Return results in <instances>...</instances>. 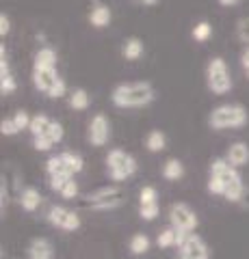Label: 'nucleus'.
<instances>
[{"label":"nucleus","instance_id":"f257e3e1","mask_svg":"<svg viewBox=\"0 0 249 259\" xmlns=\"http://www.w3.org/2000/svg\"><path fill=\"white\" fill-rule=\"evenodd\" d=\"M156 91L150 82H122L113 89L111 102L117 108H139L154 102Z\"/></svg>","mask_w":249,"mask_h":259},{"label":"nucleus","instance_id":"f03ea898","mask_svg":"<svg viewBox=\"0 0 249 259\" xmlns=\"http://www.w3.org/2000/svg\"><path fill=\"white\" fill-rule=\"evenodd\" d=\"M210 175H217V177H219V180L223 182V186H226V197H223V199L232 201V203H238V201H243V197H245L243 177H240L238 168L232 166L226 158L212 160V164H210Z\"/></svg>","mask_w":249,"mask_h":259},{"label":"nucleus","instance_id":"7ed1b4c3","mask_svg":"<svg viewBox=\"0 0 249 259\" xmlns=\"http://www.w3.org/2000/svg\"><path fill=\"white\" fill-rule=\"evenodd\" d=\"M208 123L212 130H234V127H243L247 123V110L240 106V104H221L217 106L210 117H208Z\"/></svg>","mask_w":249,"mask_h":259},{"label":"nucleus","instance_id":"20e7f679","mask_svg":"<svg viewBox=\"0 0 249 259\" xmlns=\"http://www.w3.org/2000/svg\"><path fill=\"white\" fill-rule=\"evenodd\" d=\"M126 192L119 186H104L95 192L85 197V207L93 209V212H109V209H117L119 205H124Z\"/></svg>","mask_w":249,"mask_h":259},{"label":"nucleus","instance_id":"39448f33","mask_svg":"<svg viewBox=\"0 0 249 259\" xmlns=\"http://www.w3.org/2000/svg\"><path fill=\"white\" fill-rule=\"evenodd\" d=\"M106 171L113 182H126L136 173V160L124 149H111L106 156Z\"/></svg>","mask_w":249,"mask_h":259},{"label":"nucleus","instance_id":"423d86ee","mask_svg":"<svg viewBox=\"0 0 249 259\" xmlns=\"http://www.w3.org/2000/svg\"><path fill=\"white\" fill-rule=\"evenodd\" d=\"M206 84L215 95H223L232 89V78L226 61L221 56H212L206 67Z\"/></svg>","mask_w":249,"mask_h":259},{"label":"nucleus","instance_id":"0eeeda50","mask_svg":"<svg viewBox=\"0 0 249 259\" xmlns=\"http://www.w3.org/2000/svg\"><path fill=\"white\" fill-rule=\"evenodd\" d=\"M169 225L173 227V229L178 231H195L197 225H199V218L195 214V209H193L191 205L187 203H171L169 207Z\"/></svg>","mask_w":249,"mask_h":259},{"label":"nucleus","instance_id":"6e6552de","mask_svg":"<svg viewBox=\"0 0 249 259\" xmlns=\"http://www.w3.org/2000/svg\"><path fill=\"white\" fill-rule=\"evenodd\" d=\"M87 139H89V143L93 145V147H104V145L109 143V139H111V123H109L106 115L98 112V115L89 121Z\"/></svg>","mask_w":249,"mask_h":259},{"label":"nucleus","instance_id":"1a4fd4ad","mask_svg":"<svg viewBox=\"0 0 249 259\" xmlns=\"http://www.w3.org/2000/svg\"><path fill=\"white\" fill-rule=\"evenodd\" d=\"M178 259H210V250L202 236L191 233L189 240L178 248Z\"/></svg>","mask_w":249,"mask_h":259},{"label":"nucleus","instance_id":"9d476101","mask_svg":"<svg viewBox=\"0 0 249 259\" xmlns=\"http://www.w3.org/2000/svg\"><path fill=\"white\" fill-rule=\"evenodd\" d=\"M59 78L61 76L57 74V69H33V84L39 89V91H44L46 95Z\"/></svg>","mask_w":249,"mask_h":259},{"label":"nucleus","instance_id":"9b49d317","mask_svg":"<svg viewBox=\"0 0 249 259\" xmlns=\"http://www.w3.org/2000/svg\"><path fill=\"white\" fill-rule=\"evenodd\" d=\"M28 259H54V248L50 240L46 238H35L28 244Z\"/></svg>","mask_w":249,"mask_h":259},{"label":"nucleus","instance_id":"f8f14e48","mask_svg":"<svg viewBox=\"0 0 249 259\" xmlns=\"http://www.w3.org/2000/svg\"><path fill=\"white\" fill-rule=\"evenodd\" d=\"M226 160L230 162L232 166H245L247 162H249V145L247 143H232L230 145V149L226 153Z\"/></svg>","mask_w":249,"mask_h":259},{"label":"nucleus","instance_id":"ddd939ff","mask_svg":"<svg viewBox=\"0 0 249 259\" xmlns=\"http://www.w3.org/2000/svg\"><path fill=\"white\" fill-rule=\"evenodd\" d=\"M20 205L24 212H35V209L42 205V192L33 186H28V188H24L20 192Z\"/></svg>","mask_w":249,"mask_h":259},{"label":"nucleus","instance_id":"4468645a","mask_svg":"<svg viewBox=\"0 0 249 259\" xmlns=\"http://www.w3.org/2000/svg\"><path fill=\"white\" fill-rule=\"evenodd\" d=\"M33 69H57V52L52 48H42L35 54Z\"/></svg>","mask_w":249,"mask_h":259},{"label":"nucleus","instance_id":"2eb2a0df","mask_svg":"<svg viewBox=\"0 0 249 259\" xmlns=\"http://www.w3.org/2000/svg\"><path fill=\"white\" fill-rule=\"evenodd\" d=\"M46 173L50 175V177H74V173L69 171V166L63 162L61 156L48 158V162H46Z\"/></svg>","mask_w":249,"mask_h":259},{"label":"nucleus","instance_id":"dca6fc26","mask_svg":"<svg viewBox=\"0 0 249 259\" xmlns=\"http://www.w3.org/2000/svg\"><path fill=\"white\" fill-rule=\"evenodd\" d=\"M111 18H113V13H111V9L106 5H95L91 13H89V22L93 24L95 28H104V26H109L111 24Z\"/></svg>","mask_w":249,"mask_h":259},{"label":"nucleus","instance_id":"f3484780","mask_svg":"<svg viewBox=\"0 0 249 259\" xmlns=\"http://www.w3.org/2000/svg\"><path fill=\"white\" fill-rule=\"evenodd\" d=\"M163 177L167 182H178L184 177V164L178 158H169L163 164Z\"/></svg>","mask_w":249,"mask_h":259},{"label":"nucleus","instance_id":"a211bd4d","mask_svg":"<svg viewBox=\"0 0 249 259\" xmlns=\"http://www.w3.org/2000/svg\"><path fill=\"white\" fill-rule=\"evenodd\" d=\"M122 54L126 61H136L143 54V41L139 37H128L122 46Z\"/></svg>","mask_w":249,"mask_h":259},{"label":"nucleus","instance_id":"6ab92c4d","mask_svg":"<svg viewBox=\"0 0 249 259\" xmlns=\"http://www.w3.org/2000/svg\"><path fill=\"white\" fill-rule=\"evenodd\" d=\"M67 216H69V209L67 207H63V205H52L50 209H48V223H50L54 229H63V225H65L67 221Z\"/></svg>","mask_w":249,"mask_h":259},{"label":"nucleus","instance_id":"aec40b11","mask_svg":"<svg viewBox=\"0 0 249 259\" xmlns=\"http://www.w3.org/2000/svg\"><path fill=\"white\" fill-rule=\"evenodd\" d=\"M146 147L152 153L165 151V147H167V136L160 132V130H152V132L148 134V139H146Z\"/></svg>","mask_w":249,"mask_h":259},{"label":"nucleus","instance_id":"412c9836","mask_svg":"<svg viewBox=\"0 0 249 259\" xmlns=\"http://www.w3.org/2000/svg\"><path fill=\"white\" fill-rule=\"evenodd\" d=\"M150 246H152V242H150V238L146 236V233H134V236L130 238V244H128V248H130V253L132 255H146L148 250H150Z\"/></svg>","mask_w":249,"mask_h":259},{"label":"nucleus","instance_id":"4be33fe9","mask_svg":"<svg viewBox=\"0 0 249 259\" xmlns=\"http://www.w3.org/2000/svg\"><path fill=\"white\" fill-rule=\"evenodd\" d=\"M50 125H52V119L48 115H35L28 130H30V134H33V139H37V136H46Z\"/></svg>","mask_w":249,"mask_h":259},{"label":"nucleus","instance_id":"5701e85b","mask_svg":"<svg viewBox=\"0 0 249 259\" xmlns=\"http://www.w3.org/2000/svg\"><path fill=\"white\" fill-rule=\"evenodd\" d=\"M156 244H158L160 248H171V246H175V244H178V229H173L171 225L165 227V229L158 233Z\"/></svg>","mask_w":249,"mask_h":259},{"label":"nucleus","instance_id":"b1692460","mask_svg":"<svg viewBox=\"0 0 249 259\" xmlns=\"http://www.w3.org/2000/svg\"><path fill=\"white\" fill-rule=\"evenodd\" d=\"M69 108L74 110H87L89 108V93L85 89H74L69 95Z\"/></svg>","mask_w":249,"mask_h":259},{"label":"nucleus","instance_id":"393cba45","mask_svg":"<svg viewBox=\"0 0 249 259\" xmlns=\"http://www.w3.org/2000/svg\"><path fill=\"white\" fill-rule=\"evenodd\" d=\"M61 158H63V162L69 166V171L72 173H80L85 168V160L78 156V153H74V151H63L61 153Z\"/></svg>","mask_w":249,"mask_h":259},{"label":"nucleus","instance_id":"a878e982","mask_svg":"<svg viewBox=\"0 0 249 259\" xmlns=\"http://www.w3.org/2000/svg\"><path fill=\"white\" fill-rule=\"evenodd\" d=\"M158 192L154 186H143L141 192H139V205H152V203H158Z\"/></svg>","mask_w":249,"mask_h":259},{"label":"nucleus","instance_id":"bb28decb","mask_svg":"<svg viewBox=\"0 0 249 259\" xmlns=\"http://www.w3.org/2000/svg\"><path fill=\"white\" fill-rule=\"evenodd\" d=\"M210 35H212V26L208 22H199L197 26L193 28V39H195V41H206Z\"/></svg>","mask_w":249,"mask_h":259},{"label":"nucleus","instance_id":"cd10ccee","mask_svg":"<svg viewBox=\"0 0 249 259\" xmlns=\"http://www.w3.org/2000/svg\"><path fill=\"white\" fill-rule=\"evenodd\" d=\"M208 192L217 194V197H226V186H223V182L217 175L208 177Z\"/></svg>","mask_w":249,"mask_h":259},{"label":"nucleus","instance_id":"c85d7f7f","mask_svg":"<svg viewBox=\"0 0 249 259\" xmlns=\"http://www.w3.org/2000/svg\"><path fill=\"white\" fill-rule=\"evenodd\" d=\"M18 89V82H15L13 74H7V76H0V93L3 95H9Z\"/></svg>","mask_w":249,"mask_h":259},{"label":"nucleus","instance_id":"c756f323","mask_svg":"<svg viewBox=\"0 0 249 259\" xmlns=\"http://www.w3.org/2000/svg\"><path fill=\"white\" fill-rule=\"evenodd\" d=\"M48 139H50L54 145L57 143H61L63 141V136H65V130H63V125L59 123V121H52V125H50V130H48Z\"/></svg>","mask_w":249,"mask_h":259},{"label":"nucleus","instance_id":"7c9ffc66","mask_svg":"<svg viewBox=\"0 0 249 259\" xmlns=\"http://www.w3.org/2000/svg\"><path fill=\"white\" fill-rule=\"evenodd\" d=\"M160 214V207L158 203H152V205H139V216L143 221H154V218Z\"/></svg>","mask_w":249,"mask_h":259},{"label":"nucleus","instance_id":"2f4dec72","mask_svg":"<svg viewBox=\"0 0 249 259\" xmlns=\"http://www.w3.org/2000/svg\"><path fill=\"white\" fill-rule=\"evenodd\" d=\"M236 35L243 44H249V15L247 18H240L236 24Z\"/></svg>","mask_w":249,"mask_h":259},{"label":"nucleus","instance_id":"473e14b6","mask_svg":"<svg viewBox=\"0 0 249 259\" xmlns=\"http://www.w3.org/2000/svg\"><path fill=\"white\" fill-rule=\"evenodd\" d=\"M63 199H67V201H72V199H76L78 197V184L74 182V177H72V180L63 186V190L59 192Z\"/></svg>","mask_w":249,"mask_h":259},{"label":"nucleus","instance_id":"72a5a7b5","mask_svg":"<svg viewBox=\"0 0 249 259\" xmlns=\"http://www.w3.org/2000/svg\"><path fill=\"white\" fill-rule=\"evenodd\" d=\"M13 121H15V125H18V130H28L33 117H28L26 110H18V112L13 115Z\"/></svg>","mask_w":249,"mask_h":259},{"label":"nucleus","instance_id":"f704fd0d","mask_svg":"<svg viewBox=\"0 0 249 259\" xmlns=\"http://www.w3.org/2000/svg\"><path fill=\"white\" fill-rule=\"evenodd\" d=\"M0 132H3V136H15L20 132L18 125H15V121H13V117L0 121Z\"/></svg>","mask_w":249,"mask_h":259},{"label":"nucleus","instance_id":"c9c22d12","mask_svg":"<svg viewBox=\"0 0 249 259\" xmlns=\"http://www.w3.org/2000/svg\"><path fill=\"white\" fill-rule=\"evenodd\" d=\"M65 80H63V78H59L57 80V82H54V87L50 89V91H48V97H54V100H59V97H63V95H65Z\"/></svg>","mask_w":249,"mask_h":259},{"label":"nucleus","instance_id":"e433bc0d","mask_svg":"<svg viewBox=\"0 0 249 259\" xmlns=\"http://www.w3.org/2000/svg\"><path fill=\"white\" fill-rule=\"evenodd\" d=\"M52 145H54V143L48 139V136H37V139H33V147H35L37 151H50Z\"/></svg>","mask_w":249,"mask_h":259},{"label":"nucleus","instance_id":"4c0bfd02","mask_svg":"<svg viewBox=\"0 0 249 259\" xmlns=\"http://www.w3.org/2000/svg\"><path fill=\"white\" fill-rule=\"evenodd\" d=\"M69 180H72V177H50V188H52L54 192H61L63 186H65Z\"/></svg>","mask_w":249,"mask_h":259},{"label":"nucleus","instance_id":"58836bf2","mask_svg":"<svg viewBox=\"0 0 249 259\" xmlns=\"http://www.w3.org/2000/svg\"><path fill=\"white\" fill-rule=\"evenodd\" d=\"M9 30H11V20H9V15L7 13H0V35H9Z\"/></svg>","mask_w":249,"mask_h":259},{"label":"nucleus","instance_id":"ea45409f","mask_svg":"<svg viewBox=\"0 0 249 259\" xmlns=\"http://www.w3.org/2000/svg\"><path fill=\"white\" fill-rule=\"evenodd\" d=\"M240 65H243L245 71H249V48H245L243 54H240Z\"/></svg>","mask_w":249,"mask_h":259},{"label":"nucleus","instance_id":"a19ab883","mask_svg":"<svg viewBox=\"0 0 249 259\" xmlns=\"http://www.w3.org/2000/svg\"><path fill=\"white\" fill-rule=\"evenodd\" d=\"M238 3V0H219V5H223V7H234Z\"/></svg>","mask_w":249,"mask_h":259},{"label":"nucleus","instance_id":"79ce46f5","mask_svg":"<svg viewBox=\"0 0 249 259\" xmlns=\"http://www.w3.org/2000/svg\"><path fill=\"white\" fill-rule=\"evenodd\" d=\"M139 3H143V5H156V0H139Z\"/></svg>","mask_w":249,"mask_h":259},{"label":"nucleus","instance_id":"37998d69","mask_svg":"<svg viewBox=\"0 0 249 259\" xmlns=\"http://www.w3.org/2000/svg\"><path fill=\"white\" fill-rule=\"evenodd\" d=\"M247 76H249V71H247Z\"/></svg>","mask_w":249,"mask_h":259}]
</instances>
